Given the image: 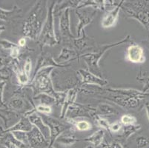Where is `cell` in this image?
Returning <instances> with one entry per match:
<instances>
[{
  "mask_svg": "<svg viewBox=\"0 0 149 148\" xmlns=\"http://www.w3.org/2000/svg\"><path fill=\"white\" fill-rule=\"evenodd\" d=\"M144 42H146V44H147V45H148V47H149V40L148 41V42H146V41H145Z\"/></svg>",
  "mask_w": 149,
  "mask_h": 148,
  "instance_id": "cell-40",
  "label": "cell"
},
{
  "mask_svg": "<svg viewBox=\"0 0 149 148\" xmlns=\"http://www.w3.org/2000/svg\"><path fill=\"white\" fill-rule=\"evenodd\" d=\"M17 77H18V79L19 81V82L22 85H25L29 81V77L25 74V73L23 71H19L17 73Z\"/></svg>",
  "mask_w": 149,
  "mask_h": 148,
  "instance_id": "cell-30",
  "label": "cell"
},
{
  "mask_svg": "<svg viewBox=\"0 0 149 148\" xmlns=\"http://www.w3.org/2000/svg\"><path fill=\"white\" fill-rule=\"evenodd\" d=\"M103 91V90H102ZM102 93H107L103 98L113 101L115 104H118L125 108H135L138 107L140 102L141 99L143 98L139 97H128L125 96H122V95L113 94V93H108V92L103 91Z\"/></svg>",
  "mask_w": 149,
  "mask_h": 148,
  "instance_id": "cell-8",
  "label": "cell"
},
{
  "mask_svg": "<svg viewBox=\"0 0 149 148\" xmlns=\"http://www.w3.org/2000/svg\"><path fill=\"white\" fill-rule=\"evenodd\" d=\"M19 54V49L18 47L17 46H14L12 49L11 51V56L13 57H17L18 56Z\"/></svg>",
  "mask_w": 149,
  "mask_h": 148,
  "instance_id": "cell-35",
  "label": "cell"
},
{
  "mask_svg": "<svg viewBox=\"0 0 149 148\" xmlns=\"http://www.w3.org/2000/svg\"><path fill=\"white\" fill-rule=\"evenodd\" d=\"M42 120L45 124L48 126L50 130V139H49V147L48 148H52L54 142H56V139L62 135L63 133L70 128V127L66 126L59 122L56 119L51 118L50 116L43 115L42 116Z\"/></svg>",
  "mask_w": 149,
  "mask_h": 148,
  "instance_id": "cell-6",
  "label": "cell"
},
{
  "mask_svg": "<svg viewBox=\"0 0 149 148\" xmlns=\"http://www.w3.org/2000/svg\"><path fill=\"white\" fill-rule=\"evenodd\" d=\"M68 65H59L57 64L55 61V59L53 58L52 56L48 53H42L40 56L39 59L37 60V63L36 65V68H35L34 73H33V76L36 75V73L40 71V70L46 67H67L69 66Z\"/></svg>",
  "mask_w": 149,
  "mask_h": 148,
  "instance_id": "cell-10",
  "label": "cell"
},
{
  "mask_svg": "<svg viewBox=\"0 0 149 148\" xmlns=\"http://www.w3.org/2000/svg\"><path fill=\"white\" fill-rule=\"evenodd\" d=\"M94 114L102 117L104 116H112L115 114H118V112L114 108L109 104H100L95 109Z\"/></svg>",
  "mask_w": 149,
  "mask_h": 148,
  "instance_id": "cell-19",
  "label": "cell"
},
{
  "mask_svg": "<svg viewBox=\"0 0 149 148\" xmlns=\"http://www.w3.org/2000/svg\"><path fill=\"white\" fill-rule=\"evenodd\" d=\"M70 8H67L61 13L59 18V33L64 39H70L73 41L76 39L71 33L70 27Z\"/></svg>",
  "mask_w": 149,
  "mask_h": 148,
  "instance_id": "cell-11",
  "label": "cell"
},
{
  "mask_svg": "<svg viewBox=\"0 0 149 148\" xmlns=\"http://www.w3.org/2000/svg\"><path fill=\"white\" fill-rule=\"evenodd\" d=\"M56 2H53L51 6L48 8V13L45 24L42 27L40 35L38 38V42L41 45V47L44 45L53 46L58 43L56 34L54 32V5Z\"/></svg>",
  "mask_w": 149,
  "mask_h": 148,
  "instance_id": "cell-5",
  "label": "cell"
},
{
  "mask_svg": "<svg viewBox=\"0 0 149 148\" xmlns=\"http://www.w3.org/2000/svg\"><path fill=\"white\" fill-rule=\"evenodd\" d=\"M141 129L140 125H136V124H132V125H125L123 127V131L120 135H118L119 138H121L123 140H127L132 134L137 132L138 130Z\"/></svg>",
  "mask_w": 149,
  "mask_h": 148,
  "instance_id": "cell-22",
  "label": "cell"
},
{
  "mask_svg": "<svg viewBox=\"0 0 149 148\" xmlns=\"http://www.w3.org/2000/svg\"><path fill=\"white\" fill-rule=\"evenodd\" d=\"M82 139H77L73 134L71 133H63L56 139V142L58 144L65 147H70L74 145L77 142H80Z\"/></svg>",
  "mask_w": 149,
  "mask_h": 148,
  "instance_id": "cell-21",
  "label": "cell"
},
{
  "mask_svg": "<svg viewBox=\"0 0 149 148\" xmlns=\"http://www.w3.org/2000/svg\"><path fill=\"white\" fill-rule=\"evenodd\" d=\"M126 58L132 63H142L145 61L143 47L139 44H132L128 47Z\"/></svg>",
  "mask_w": 149,
  "mask_h": 148,
  "instance_id": "cell-14",
  "label": "cell"
},
{
  "mask_svg": "<svg viewBox=\"0 0 149 148\" xmlns=\"http://www.w3.org/2000/svg\"><path fill=\"white\" fill-rule=\"evenodd\" d=\"M78 73L82 78V84L85 85H94L97 87H103L108 85V81L106 79L98 77L94 75L88 70L80 69L78 70Z\"/></svg>",
  "mask_w": 149,
  "mask_h": 148,
  "instance_id": "cell-12",
  "label": "cell"
},
{
  "mask_svg": "<svg viewBox=\"0 0 149 148\" xmlns=\"http://www.w3.org/2000/svg\"><path fill=\"white\" fill-rule=\"evenodd\" d=\"M28 135V146L31 148H45L49 145V142L45 138L40 130L33 126Z\"/></svg>",
  "mask_w": 149,
  "mask_h": 148,
  "instance_id": "cell-9",
  "label": "cell"
},
{
  "mask_svg": "<svg viewBox=\"0 0 149 148\" xmlns=\"http://www.w3.org/2000/svg\"><path fill=\"white\" fill-rule=\"evenodd\" d=\"M35 109L36 111L37 112L42 113L43 114H51L52 112V109L50 106H46V105H42V104H39V105H36L35 107Z\"/></svg>",
  "mask_w": 149,
  "mask_h": 148,
  "instance_id": "cell-28",
  "label": "cell"
},
{
  "mask_svg": "<svg viewBox=\"0 0 149 148\" xmlns=\"http://www.w3.org/2000/svg\"><path fill=\"white\" fill-rule=\"evenodd\" d=\"M46 1H39L31 9L24 24L23 33L31 39H37L41 33L48 13Z\"/></svg>",
  "mask_w": 149,
  "mask_h": 148,
  "instance_id": "cell-1",
  "label": "cell"
},
{
  "mask_svg": "<svg viewBox=\"0 0 149 148\" xmlns=\"http://www.w3.org/2000/svg\"><path fill=\"white\" fill-rule=\"evenodd\" d=\"M104 136H105V131H104L103 129H100V130H97V132L93 133L88 138H85V139H82V141L90 142L94 147H97L99 145H102Z\"/></svg>",
  "mask_w": 149,
  "mask_h": 148,
  "instance_id": "cell-20",
  "label": "cell"
},
{
  "mask_svg": "<svg viewBox=\"0 0 149 148\" xmlns=\"http://www.w3.org/2000/svg\"><path fill=\"white\" fill-rule=\"evenodd\" d=\"M34 99L39 100L42 105L50 106L56 102L55 98L47 93H39V94L35 95Z\"/></svg>",
  "mask_w": 149,
  "mask_h": 148,
  "instance_id": "cell-24",
  "label": "cell"
},
{
  "mask_svg": "<svg viewBox=\"0 0 149 148\" xmlns=\"http://www.w3.org/2000/svg\"><path fill=\"white\" fill-rule=\"evenodd\" d=\"M102 146L106 148H123L120 142H116V141H113V142H111L110 144L102 143Z\"/></svg>",
  "mask_w": 149,
  "mask_h": 148,
  "instance_id": "cell-33",
  "label": "cell"
},
{
  "mask_svg": "<svg viewBox=\"0 0 149 148\" xmlns=\"http://www.w3.org/2000/svg\"><path fill=\"white\" fill-rule=\"evenodd\" d=\"M122 124H120V122H114L113 124H110L109 127V131H111L112 133H117L121 130L122 129Z\"/></svg>",
  "mask_w": 149,
  "mask_h": 148,
  "instance_id": "cell-32",
  "label": "cell"
},
{
  "mask_svg": "<svg viewBox=\"0 0 149 148\" xmlns=\"http://www.w3.org/2000/svg\"><path fill=\"white\" fill-rule=\"evenodd\" d=\"M27 117L28 118V119L30 120L31 124H33V126L36 127V128H38L40 131H41L42 135H44L45 138L47 140L50 139L49 128H48V126L46 125L44 123L42 116H40L37 113L34 112L33 113H31V115H29V116H27Z\"/></svg>",
  "mask_w": 149,
  "mask_h": 148,
  "instance_id": "cell-15",
  "label": "cell"
},
{
  "mask_svg": "<svg viewBox=\"0 0 149 148\" xmlns=\"http://www.w3.org/2000/svg\"><path fill=\"white\" fill-rule=\"evenodd\" d=\"M125 1H120V3L115 6V8L112 10L107 12L106 14L103 16L102 19V27L103 28H110L113 27L116 22V20L118 19L119 13H120V9H122L123 3Z\"/></svg>",
  "mask_w": 149,
  "mask_h": 148,
  "instance_id": "cell-13",
  "label": "cell"
},
{
  "mask_svg": "<svg viewBox=\"0 0 149 148\" xmlns=\"http://www.w3.org/2000/svg\"><path fill=\"white\" fill-rule=\"evenodd\" d=\"M13 135H14L15 138H17V141L28 146V141L27 133L22 132V131H16V132L13 133Z\"/></svg>",
  "mask_w": 149,
  "mask_h": 148,
  "instance_id": "cell-27",
  "label": "cell"
},
{
  "mask_svg": "<svg viewBox=\"0 0 149 148\" xmlns=\"http://www.w3.org/2000/svg\"><path fill=\"white\" fill-rule=\"evenodd\" d=\"M97 11V9L92 7L75 9L76 14L79 19V23L77 24V38L80 37L81 32L84 31L85 27L91 22Z\"/></svg>",
  "mask_w": 149,
  "mask_h": 148,
  "instance_id": "cell-7",
  "label": "cell"
},
{
  "mask_svg": "<svg viewBox=\"0 0 149 148\" xmlns=\"http://www.w3.org/2000/svg\"><path fill=\"white\" fill-rule=\"evenodd\" d=\"M70 113L69 119H73L76 117H81V116H89L91 117L93 113L95 111V109L89 108L86 106H82L79 104H74L68 109Z\"/></svg>",
  "mask_w": 149,
  "mask_h": 148,
  "instance_id": "cell-16",
  "label": "cell"
},
{
  "mask_svg": "<svg viewBox=\"0 0 149 148\" xmlns=\"http://www.w3.org/2000/svg\"><path fill=\"white\" fill-rule=\"evenodd\" d=\"M136 118L134 116H131V115H123V116L120 119V122L123 124L124 125H132V124H134L136 122Z\"/></svg>",
  "mask_w": 149,
  "mask_h": 148,
  "instance_id": "cell-26",
  "label": "cell"
},
{
  "mask_svg": "<svg viewBox=\"0 0 149 148\" xmlns=\"http://www.w3.org/2000/svg\"><path fill=\"white\" fill-rule=\"evenodd\" d=\"M14 105H15V107L17 108H22L25 104H24V101H23V100L20 99H17L15 101Z\"/></svg>",
  "mask_w": 149,
  "mask_h": 148,
  "instance_id": "cell-34",
  "label": "cell"
},
{
  "mask_svg": "<svg viewBox=\"0 0 149 148\" xmlns=\"http://www.w3.org/2000/svg\"><path fill=\"white\" fill-rule=\"evenodd\" d=\"M148 90H149V77L147 79V80H146V84H145V86L143 90V93H147V91Z\"/></svg>",
  "mask_w": 149,
  "mask_h": 148,
  "instance_id": "cell-36",
  "label": "cell"
},
{
  "mask_svg": "<svg viewBox=\"0 0 149 148\" xmlns=\"http://www.w3.org/2000/svg\"><path fill=\"white\" fill-rule=\"evenodd\" d=\"M33 127V124H31L28 118L24 117L20 120V122H19L18 124H17L13 127V130H17V131H22V132L28 133L32 130Z\"/></svg>",
  "mask_w": 149,
  "mask_h": 148,
  "instance_id": "cell-23",
  "label": "cell"
},
{
  "mask_svg": "<svg viewBox=\"0 0 149 148\" xmlns=\"http://www.w3.org/2000/svg\"><path fill=\"white\" fill-rule=\"evenodd\" d=\"M78 91H79V90L77 89V88H74L69 89L66 92L65 99L64 103L62 104V110H61V118L62 119H64L65 117L66 113H67V111L68 110L69 108L75 104Z\"/></svg>",
  "mask_w": 149,
  "mask_h": 148,
  "instance_id": "cell-17",
  "label": "cell"
},
{
  "mask_svg": "<svg viewBox=\"0 0 149 148\" xmlns=\"http://www.w3.org/2000/svg\"><path fill=\"white\" fill-rule=\"evenodd\" d=\"M146 113H147L148 119L149 121V103H147L146 104Z\"/></svg>",
  "mask_w": 149,
  "mask_h": 148,
  "instance_id": "cell-38",
  "label": "cell"
},
{
  "mask_svg": "<svg viewBox=\"0 0 149 148\" xmlns=\"http://www.w3.org/2000/svg\"><path fill=\"white\" fill-rule=\"evenodd\" d=\"M136 144L139 148L145 147L149 145L148 138L144 136H139L136 138Z\"/></svg>",
  "mask_w": 149,
  "mask_h": 148,
  "instance_id": "cell-29",
  "label": "cell"
},
{
  "mask_svg": "<svg viewBox=\"0 0 149 148\" xmlns=\"http://www.w3.org/2000/svg\"><path fill=\"white\" fill-rule=\"evenodd\" d=\"M55 67H46L40 70L36 75L32 78L31 87L33 88L35 95L39 93H47L55 98L57 104H63L66 97V92H58L55 90L51 78V74Z\"/></svg>",
  "mask_w": 149,
  "mask_h": 148,
  "instance_id": "cell-2",
  "label": "cell"
},
{
  "mask_svg": "<svg viewBox=\"0 0 149 148\" xmlns=\"http://www.w3.org/2000/svg\"><path fill=\"white\" fill-rule=\"evenodd\" d=\"M77 55V53L74 50L67 48V47H63L61 51L60 54L59 56L55 59L56 62L59 65H66L65 62H68L71 60H74V56Z\"/></svg>",
  "mask_w": 149,
  "mask_h": 148,
  "instance_id": "cell-18",
  "label": "cell"
},
{
  "mask_svg": "<svg viewBox=\"0 0 149 148\" xmlns=\"http://www.w3.org/2000/svg\"><path fill=\"white\" fill-rule=\"evenodd\" d=\"M122 9L128 17L137 20L149 30V8L145 2H124Z\"/></svg>",
  "mask_w": 149,
  "mask_h": 148,
  "instance_id": "cell-4",
  "label": "cell"
},
{
  "mask_svg": "<svg viewBox=\"0 0 149 148\" xmlns=\"http://www.w3.org/2000/svg\"><path fill=\"white\" fill-rule=\"evenodd\" d=\"M85 148H95V147L93 146V145H88V146L86 147Z\"/></svg>",
  "mask_w": 149,
  "mask_h": 148,
  "instance_id": "cell-39",
  "label": "cell"
},
{
  "mask_svg": "<svg viewBox=\"0 0 149 148\" xmlns=\"http://www.w3.org/2000/svg\"><path fill=\"white\" fill-rule=\"evenodd\" d=\"M25 43H26V40H25V38H22L19 41V44L21 47H23V46H25Z\"/></svg>",
  "mask_w": 149,
  "mask_h": 148,
  "instance_id": "cell-37",
  "label": "cell"
},
{
  "mask_svg": "<svg viewBox=\"0 0 149 148\" xmlns=\"http://www.w3.org/2000/svg\"><path fill=\"white\" fill-rule=\"evenodd\" d=\"M68 122L74 124L77 129L79 131H86L91 129V124L88 121H74L73 119H67Z\"/></svg>",
  "mask_w": 149,
  "mask_h": 148,
  "instance_id": "cell-25",
  "label": "cell"
},
{
  "mask_svg": "<svg viewBox=\"0 0 149 148\" xmlns=\"http://www.w3.org/2000/svg\"><path fill=\"white\" fill-rule=\"evenodd\" d=\"M130 40V36L128 35L126 37H125L124 39H122L120 42H117L116 43H113V44H105V45L102 46V47H99L95 52L90 53V54H86L84 55L81 56L82 59L85 62V63L87 64L88 68V71L92 73L94 75L97 76L100 78H102V73L99 65V62H100V59H101L102 56L108 51L110 49H111L112 47H114L116 46L120 45L122 44L126 43L129 42Z\"/></svg>",
  "mask_w": 149,
  "mask_h": 148,
  "instance_id": "cell-3",
  "label": "cell"
},
{
  "mask_svg": "<svg viewBox=\"0 0 149 148\" xmlns=\"http://www.w3.org/2000/svg\"><path fill=\"white\" fill-rule=\"evenodd\" d=\"M31 70H32V63H31V59L28 58L25 62V65H24V72L25 73L27 76L30 78L31 76Z\"/></svg>",
  "mask_w": 149,
  "mask_h": 148,
  "instance_id": "cell-31",
  "label": "cell"
}]
</instances>
